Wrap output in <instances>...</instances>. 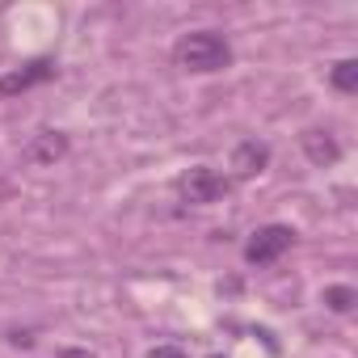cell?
Returning <instances> with one entry per match:
<instances>
[{
    "instance_id": "cell-1",
    "label": "cell",
    "mask_w": 358,
    "mask_h": 358,
    "mask_svg": "<svg viewBox=\"0 0 358 358\" xmlns=\"http://www.w3.org/2000/svg\"><path fill=\"white\" fill-rule=\"evenodd\" d=\"M173 59H177V68H182V72L207 76V72H224L232 64V47L215 30H194V34H186L182 43L173 47Z\"/></svg>"
},
{
    "instance_id": "cell-2",
    "label": "cell",
    "mask_w": 358,
    "mask_h": 358,
    "mask_svg": "<svg viewBox=\"0 0 358 358\" xmlns=\"http://www.w3.org/2000/svg\"><path fill=\"white\" fill-rule=\"evenodd\" d=\"M177 190H182V199L186 203H194V207H207V203H220V199H228V190H232V177H224V173H215V169H207V164H194L182 182H177Z\"/></svg>"
},
{
    "instance_id": "cell-3",
    "label": "cell",
    "mask_w": 358,
    "mask_h": 358,
    "mask_svg": "<svg viewBox=\"0 0 358 358\" xmlns=\"http://www.w3.org/2000/svg\"><path fill=\"white\" fill-rule=\"evenodd\" d=\"M291 245H295V232H291L287 224H266V228H257V232L249 236L245 262H249V266H274Z\"/></svg>"
},
{
    "instance_id": "cell-4",
    "label": "cell",
    "mask_w": 358,
    "mask_h": 358,
    "mask_svg": "<svg viewBox=\"0 0 358 358\" xmlns=\"http://www.w3.org/2000/svg\"><path fill=\"white\" fill-rule=\"evenodd\" d=\"M51 76H55V64H51V59H34V64L17 68V72H9V76H0V97H17V93H26V89L51 80Z\"/></svg>"
},
{
    "instance_id": "cell-5",
    "label": "cell",
    "mask_w": 358,
    "mask_h": 358,
    "mask_svg": "<svg viewBox=\"0 0 358 358\" xmlns=\"http://www.w3.org/2000/svg\"><path fill=\"white\" fill-rule=\"evenodd\" d=\"M270 164V148L266 143H257V139H245V143H236V152H232V177H257L262 169Z\"/></svg>"
},
{
    "instance_id": "cell-6",
    "label": "cell",
    "mask_w": 358,
    "mask_h": 358,
    "mask_svg": "<svg viewBox=\"0 0 358 358\" xmlns=\"http://www.w3.org/2000/svg\"><path fill=\"white\" fill-rule=\"evenodd\" d=\"M64 152H68V139H64L59 131H43V135H34V143L26 148V160H30V164H55Z\"/></svg>"
},
{
    "instance_id": "cell-7",
    "label": "cell",
    "mask_w": 358,
    "mask_h": 358,
    "mask_svg": "<svg viewBox=\"0 0 358 358\" xmlns=\"http://www.w3.org/2000/svg\"><path fill=\"white\" fill-rule=\"evenodd\" d=\"M303 156H308L316 169H324V164H333V160L341 156V148H337V139H333L329 131H303Z\"/></svg>"
},
{
    "instance_id": "cell-8",
    "label": "cell",
    "mask_w": 358,
    "mask_h": 358,
    "mask_svg": "<svg viewBox=\"0 0 358 358\" xmlns=\"http://www.w3.org/2000/svg\"><path fill=\"white\" fill-rule=\"evenodd\" d=\"M333 89H341V93H354L358 89V59H341L333 68Z\"/></svg>"
},
{
    "instance_id": "cell-9",
    "label": "cell",
    "mask_w": 358,
    "mask_h": 358,
    "mask_svg": "<svg viewBox=\"0 0 358 358\" xmlns=\"http://www.w3.org/2000/svg\"><path fill=\"white\" fill-rule=\"evenodd\" d=\"M324 303H329L333 312H350V308L358 303V295H354V287H329V291H324Z\"/></svg>"
},
{
    "instance_id": "cell-10",
    "label": "cell",
    "mask_w": 358,
    "mask_h": 358,
    "mask_svg": "<svg viewBox=\"0 0 358 358\" xmlns=\"http://www.w3.org/2000/svg\"><path fill=\"white\" fill-rule=\"evenodd\" d=\"M148 358H186V350H177V345H156Z\"/></svg>"
},
{
    "instance_id": "cell-11",
    "label": "cell",
    "mask_w": 358,
    "mask_h": 358,
    "mask_svg": "<svg viewBox=\"0 0 358 358\" xmlns=\"http://www.w3.org/2000/svg\"><path fill=\"white\" fill-rule=\"evenodd\" d=\"M59 358H93L89 350H59Z\"/></svg>"
},
{
    "instance_id": "cell-12",
    "label": "cell",
    "mask_w": 358,
    "mask_h": 358,
    "mask_svg": "<svg viewBox=\"0 0 358 358\" xmlns=\"http://www.w3.org/2000/svg\"><path fill=\"white\" fill-rule=\"evenodd\" d=\"M211 358H220V354H211Z\"/></svg>"
}]
</instances>
